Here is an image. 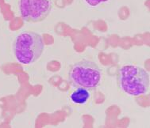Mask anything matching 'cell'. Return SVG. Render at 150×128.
Listing matches in <instances>:
<instances>
[{
	"instance_id": "cell-2",
	"label": "cell",
	"mask_w": 150,
	"mask_h": 128,
	"mask_svg": "<svg viewBox=\"0 0 150 128\" xmlns=\"http://www.w3.org/2000/svg\"><path fill=\"white\" fill-rule=\"evenodd\" d=\"M45 50L42 36L35 32H23L17 36L14 42V52L19 63L30 65L38 60Z\"/></svg>"
},
{
	"instance_id": "cell-1",
	"label": "cell",
	"mask_w": 150,
	"mask_h": 128,
	"mask_svg": "<svg viewBox=\"0 0 150 128\" xmlns=\"http://www.w3.org/2000/svg\"><path fill=\"white\" fill-rule=\"evenodd\" d=\"M118 87L129 96L138 97L149 90V75L147 71L137 66H122L117 74Z\"/></svg>"
},
{
	"instance_id": "cell-6",
	"label": "cell",
	"mask_w": 150,
	"mask_h": 128,
	"mask_svg": "<svg viewBox=\"0 0 150 128\" xmlns=\"http://www.w3.org/2000/svg\"><path fill=\"white\" fill-rule=\"evenodd\" d=\"M84 1L89 6H96L99 5V4H101V3H107L109 0H84Z\"/></svg>"
},
{
	"instance_id": "cell-5",
	"label": "cell",
	"mask_w": 150,
	"mask_h": 128,
	"mask_svg": "<svg viewBox=\"0 0 150 128\" xmlns=\"http://www.w3.org/2000/svg\"><path fill=\"white\" fill-rule=\"evenodd\" d=\"M91 97L89 90L83 89V88H77V90L71 93V99L72 102L79 104H83L87 103Z\"/></svg>"
},
{
	"instance_id": "cell-4",
	"label": "cell",
	"mask_w": 150,
	"mask_h": 128,
	"mask_svg": "<svg viewBox=\"0 0 150 128\" xmlns=\"http://www.w3.org/2000/svg\"><path fill=\"white\" fill-rule=\"evenodd\" d=\"M52 0H19L18 9L22 18L26 22H42L52 10Z\"/></svg>"
},
{
	"instance_id": "cell-3",
	"label": "cell",
	"mask_w": 150,
	"mask_h": 128,
	"mask_svg": "<svg viewBox=\"0 0 150 128\" xmlns=\"http://www.w3.org/2000/svg\"><path fill=\"white\" fill-rule=\"evenodd\" d=\"M103 71L96 63L81 60L74 63L68 72V82L75 88L94 90L101 84Z\"/></svg>"
}]
</instances>
